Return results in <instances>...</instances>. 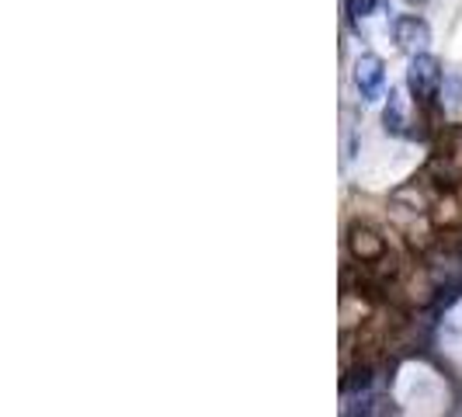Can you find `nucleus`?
<instances>
[{"instance_id":"f257e3e1","label":"nucleus","mask_w":462,"mask_h":417,"mask_svg":"<svg viewBox=\"0 0 462 417\" xmlns=\"http://www.w3.org/2000/svg\"><path fill=\"white\" fill-rule=\"evenodd\" d=\"M441 84H445V70L431 52H420L411 56V67H407V88L414 94L417 105H431L439 97Z\"/></svg>"},{"instance_id":"f03ea898","label":"nucleus","mask_w":462,"mask_h":417,"mask_svg":"<svg viewBox=\"0 0 462 417\" xmlns=\"http://www.w3.org/2000/svg\"><path fill=\"white\" fill-rule=\"evenodd\" d=\"M347 255L355 257L358 264H375V261H383V257L390 255V244H386V236L369 227V223H355L351 230H347Z\"/></svg>"},{"instance_id":"7ed1b4c3","label":"nucleus","mask_w":462,"mask_h":417,"mask_svg":"<svg viewBox=\"0 0 462 417\" xmlns=\"http://www.w3.org/2000/svg\"><path fill=\"white\" fill-rule=\"evenodd\" d=\"M393 39L407 56H420L431 46V24L417 14H400L393 22Z\"/></svg>"},{"instance_id":"20e7f679","label":"nucleus","mask_w":462,"mask_h":417,"mask_svg":"<svg viewBox=\"0 0 462 417\" xmlns=\"http://www.w3.org/2000/svg\"><path fill=\"white\" fill-rule=\"evenodd\" d=\"M355 88L362 94V101H375L379 91H383V84H386V63L375 56V52H362L358 60H355Z\"/></svg>"},{"instance_id":"39448f33","label":"nucleus","mask_w":462,"mask_h":417,"mask_svg":"<svg viewBox=\"0 0 462 417\" xmlns=\"http://www.w3.org/2000/svg\"><path fill=\"white\" fill-rule=\"evenodd\" d=\"M459 178H462L459 167L452 163V157H448V153H439L435 161L428 163V171H424V181H431V185L439 188V191H445V195H448V191H456Z\"/></svg>"},{"instance_id":"423d86ee","label":"nucleus","mask_w":462,"mask_h":417,"mask_svg":"<svg viewBox=\"0 0 462 417\" xmlns=\"http://www.w3.org/2000/svg\"><path fill=\"white\" fill-rule=\"evenodd\" d=\"M383 129H386L390 136H403V133H407V112H403L400 91H390V101H386V108H383Z\"/></svg>"},{"instance_id":"0eeeda50","label":"nucleus","mask_w":462,"mask_h":417,"mask_svg":"<svg viewBox=\"0 0 462 417\" xmlns=\"http://www.w3.org/2000/svg\"><path fill=\"white\" fill-rule=\"evenodd\" d=\"M459 97H462V80L456 77V73H448V91H445V97H441V101L459 105Z\"/></svg>"},{"instance_id":"6e6552de","label":"nucleus","mask_w":462,"mask_h":417,"mask_svg":"<svg viewBox=\"0 0 462 417\" xmlns=\"http://www.w3.org/2000/svg\"><path fill=\"white\" fill-rule=\"evenodd\" d=\"M407 4H428V0H407Z\"/></svg>"}]
</instances>
